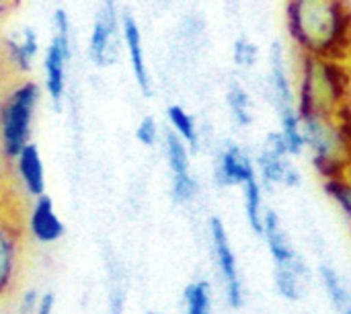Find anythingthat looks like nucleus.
Returning a JSON list of instances; mask_svg holds the SVG:
<instances>
[{
  "label": "nucleus",
  "mask_w": 351,
  "mask_h": 314,
  "mask_svg": "<svg viewBox=\"0 0 351 314\" xmlns=\"http://www.w3.org/2000/svg\"><path fill=\"white\" fill-rule=\"evenodd\" d=\"M2 51L12 72L29 74L39 53V37L31 27H23L19 33H10L2 39Z\"/></svg>",
  "instance_id": "nucleus-16"
},
{
  "label": "nucleus",
  "mask_w": 351,
  "mask_h": 314,
  "mask_svg": "<svg viewBox=\"0 0 351 314\" xmlns=\"http://www.w3.org/2000/svg\"><path fill=\"white\" fill-rule=\"evenodd\" d=\"M265 95L276 115H288L296 109V78L290 68L288 49L282 41H274L267 49V74H265Z\"/></svg>",
  "instance_id": "nucleus-8"
},
{
  "label": "nucleus",
  "mask_w": 351,
  "mask_h": 314,
  "mask_svg": "<svg viewBox=\"0 0 351 314\" xmlns=\"http://www.w3.org/2000/svg\"><path fill=\"white\" fill-rule=\"evenodd\" d=\"M10 6H8V0H0V23L4 21V16L8 14Z\"/></svg>",
  "instance_id": "nucleus-28"
},
{
  "label": "nucleus",
  "mask_w": 351,
  "mask_h": 314,
  "mask_svg": "<svg viewBox=\"0 0 351 314\" xmlns=\"http://www.w3.org/2000/svg\"><path fill=\"white\" fill-rule=\"evenodd\" d=\"M257 179V169H255V158L251 152L237 144V142H226L214 165V181L218 187H245L249 181Z\"/></svg>",
  "instance_id": "nucleus-11"
},
{
  "label": "nucleus",
  "mask_w": 351,
  "mask_h": 314,
  "mask_svg": "<svg viewBox=\"0 0 351 314\" xmlns=\"http://www.w3.org/2000/svg\"><path fill=\"white\" fill-rule=\"evenodd\" d=\"M162 152L171 173V200L177 206H189L199 193V183L191 171V150L171 130L162 136Z\"/></svg>",
  "instance_id": "nucleus-10"
},
{
  "label": "nucleus",
  "mask_w": 351,
  "mask_h": 314,
  "mask_svg": "<svg viewBox=\"0 0 351 314\" xmlns=\"http://www.w3.org/2000/svg\"><path fill=\"white\" fill-rule=\"evenodd\" d=\"M29 239L39 245H53L64 239L66 226L56 212V204L49 195H41L31 202L25 222Z\"/></svg>",
  "instance_id": "nucleus-13"
},
{
  "label": "nucleus",
  "mask_w": 351,
  "mask_h": 314,
  "mask_svg": "<svg viewBox=\"0 0 351 314\" xmlns=\"http://www.w3.org/2000/svg\"><path fill=\"white\" fill-rule=\"evenodd\" d=\"M121 37H123V45H125V51L130 58V68L136 78V84L144 97H150L152 95V78H150L146 53H144L142 31H140L138 21L130 12H123V16H121Z\"/></svg>",
  "instance_id": "nucleus-14"
},
{
  "label": "nucleus",
  "mask_w": 351,
  "mask_h": 314,
  "mask_svg": "<svg viewBox=\"0 0 351 314\" xmlns=\"http://www.w3.org/2000/svg\"><path fill=\"white\" fill-rule=\"evenodd\" d=\"M208 234H210L212 259H214V265H216V271L220 278V286H222L226 304L232 311H241L245 304V288H243L241 267H239V259L232 249L228 230L218 216L210 218Z\"/></svg>",
  "instance_id": "nucleus-5"
},
{
  "label": "nucleus",
  "mask_w": 351,
  "mask_h": 314,
  "mask_svg": "<svg viewBox=\"0 0 351 314\" xmlns=\"http://www.w3.org/2000/svg\"><path fill=\"white\" fill-rule=\"evenodd\" d=\"M53 309H56V294L53 292H43L39 296L37 314H53Z\"/></svg>",
  "instance_id": "nucleus-27"
},
{
  "label": "nucleus",
  "mask_w": 351,
  "mask_h": 314,
  "mask_svg": "<svg viewBox=\"0 0 351 314\" xmlns=\"http://www.w3.org/2000/svg\"><path fill=\"white\" fill-rule=\"evenodd\" d=\"M261 239L265 241V247H267V253L271 257L274 269H290V267L306 265V261L302 259V255L294 247L292 237H290V232L286 230V226L282 222V216L276 210L265 212Z\"/></svg>",
  "instance_id": "nucleus-12"
},
{
  "label": "nucleus",
  "mask_w": 351,
  "mask_h": 314,
  "mask_svg": "<svg viewBox=\"0 0 351 314\" xmlns=\"http://www.w3.org/2000/svg\"><path fill=\"white\" fill-rule=\"evenodd\" d=\"M23 224L0 206V300L14 294L23 269Z\"/></svg>",
  "instance_id": "nucleus-9"
},
{
  "label": "nucleus",
  "mask_w": 351,
  "mask_h": 314,
  "mask_svg": "<svg viewBox=\"0 0 351 314\" xmlns=\"http://www.w3.org/2000/svg\"><path fill=\"white\" fill-rule=\"evenodd\" d=\"M232 62L234 66H239L241 70H251L257 66L259 62V47L247 37V35H241L234 39L232 43Z\"/></svg>",
  "instance_id": "nucleus-24"
},
{
  "label": "nucleus",
  "mask_w": 351,
  "mask_h": 314,
  "mask_svg": "<svg viewBox=\"0 0 351 314\" xmlns=\"http://www.w3.org/2000/svg\"><path fill=\"white\" fill-rule=\"evenodd\" d=\"M286 29L298 53L350 62L351 21L343 0H286Z\"/></svg>",
  "instance_id": "nucleus-1"
},
{
  "label": "nucleus",
  "mask_w": 351,
  "mask_h": 314,
  "mask_svg": "<svg viewBox=\"0 0 351 314\" xmlns=\"http://www.w3.org/2000/svg\"><path fill=\"white\" fill-rule=\"evenodd\" d=\"M226 107H228V113L234 121V125L247 130L253 125L255 121V111H253V97L249 93V88L239 82V80H232L226 88Z\"/></svg>",
  "instance_id": "nucleus-18"
},
{
  "label": "nucleus",
  "mask_w": 351,
  "mask_h": 314,
  "mask_svg": "<svg viewBox=\"0 0 351 314\" xmlns=\"http://www.w3.org/2000/svg\"><path fill=\"white\" fill-rule=\"evenodd\" d=\"M134 136H136V140H138L140 146H144V148H154V146L158 144V140H160V125H158V121H156L152 115H144V117L138 121Z\"/></svg>",
  "instance_id": "nucleus-25"
},
{
  "label": "nucleus",
  "mask_w": 351,
  "mask_h": 314,
  "mask_svg": "<svg viewBox=\"0 0 351 314\" xmlns=\"http://www.w3.org/2000/svg\"><path fill=\"white\" fill-rule=\"evenodd\" d=\"M241 189H243V208H245L247 224H249V228L257 237H261V232H263V220H265V212H267V208H265V195H263L265 189H263L259 177L253 179V181H249Z\"/></svg>",
  "instance_id": "nucleus-19"
},
{
  "label": "nucleus",
  "mask_w": 351,
  "mask_h": 314,
  "mask_svg": "<svg viewBox=\"0 0 351 314\" xmlns=\"http://www.w3.org/2000/svg\"><path fill=\"white\" fill-rule=\"evenodd\" d=\"M167 119H169V130L175 132L191 152L199 148V125L195 117L181 105H169L167 107Z\"/></svg>",
  "instance_id": "nucleus-20"
},
{
  "label": "nucleus",
  "mask_w": 351,
  "mask_h": 314,
  "mask_svg": "<svg viewBox=\"0 0 351 314\" xmlns=\"http://www.w3.org/2000/svg\"><path fill=\"white\" fill-rule=\"evenodd\" d=\"M72 56L70 45V19L64 8L53 12V35L43 56V74H45V90L56 105L62 107L68 82V64Z\"/></svg>",
  "instance_id": "nucleus-6"
},
{
  "label": "nucleus",
  "mask_w": 351,
  "mask_h": 314,
  "mask_svg": "<svg viewBox=\"0 0 351 314\" xmlns=\"http://www.w3.org/2000/svg\"><path fill=\"white\" fill-rule=\"evenodd\" d=\"M107 267V314H123L125 313V276L115 257H109L105 261Z\"/></svg>",
  "instance_id": "nucleus-21"
},
{
  "label": "nucleus",
  "mask_w": 351,
  "mask_h": 314,
  "mask_svg": "<svg viewBox=\"0 0 351 314\" xmlns=\"http://www.w3.org/2000/svg\"><path fill=\"white\" fill-rule=\"evenodd\" d=\"M19 4H21V0H8V6H10V10H12V8H16Z\"/></svg>",
  "instance_id": "nucleus-30"
},
{
  "label": "nucleus",
  "mask_w": 351,
  "mask_h": 314,
  "mask_svg": "<svg viewBox=\"0 0 351 314\" xmlns=\"http://www.w3.org/2000/svg\"><path fill=\"white\" fill-rule=\"evenodd\" d=\"M121 21L117 16V4L115 0H101L90 37H88V56L90 62L97 68H109L119 60L121 51Z\"/></svg>",
  "instance_id": "nucleus-7"
},
{
  "label": "nucleus",
  "mask_w": 351,
  "mask_h": 314,
  "mask_svg": "<svg viewBox=\"0 0 351 314\" xmlns=\"http://www.w3.org/2000/svg\"><path fill=\"white\" fill-rule=\"evenodd\" d=\"M6 167H10V165H8V162L4 160V156H2V152H0V173H2V171H4Z\"/></svg>",
  "instance_id": "nucleus-29"
},
{
  "label": "nucleus",
  "mask_w": 351,
  "mask_h": 314,
  "mask_svg": "<svg viewBox=\"0 0 351 314\" xmlns=\"http://www.w3.org/2000/svg\"><path fill=\"white\" fill-rule=\"evenodd\" d=\"M257 177L265 191L274 189H296L302 183V173L290 154L280 132H269L255 156Z\"/></svg>",
  "instance_id": "nucleus-4"
},
{
  "label": "nucleus",
  "mask_w": 351,
  "mask_h": 314,
  "mask_svg": "<svg viewBox=\"0 0 351 314\" xmlns=\"http://www.w3.org/2000/svg\"><path fill=\"white\" fill-rule=\"evenodd\" d=\"M10 169L14 171V177L19 179L23 191L27 193V197L37 200L41 195H47V181H45V167H43V158L41 152L37 148V144H29L23 148V152L12 160Z\"/></svg>",
  "instance_id": "nucleus-15"
},
{
  "label": "nucleus",
  "mask_w": 351,
  "mask_h": 314,
  "mask_svg": "<svg viewBox=\"0 0 351 314\" xmlns=\"http://www.w3.org/2000/svg\"><path fill=\"white\" fill-rule=\"evenodd\" d=\"M319 280L335 314H351V286L341 274L333 265L323 263L319 265Z\"/></svg>",
  "instance_id": "nucleus-17"
},
{
  "label": "nucleus",
  "mask_w": 351,
  "mask_h": 314,
  "mask_svg": "<svg viewBox=\"0 0 351 314\" xmlns=\"http://www.w3.org/2000/svg\"><path fill=\"white\" fill-rule=\"evenodd\" d=\"M323 189H325L327 197L337 206V210L348 220L351 228V173L337 177V179H331V181H325Z\"/></svg>",
  "instance_id": "nucleus-23"
},
{
  "label": "nucleus",
  "mask_w": 351,
  "mask_h": 314,
  "mask_svg": "<svg viewBox=\"0 0 351 314\" xmlns=\"http://www.w3.org/2000/svg\"><path fill=\"white\" fill-rule=\"evenodd\" d=\"M146 314H162V313H156V311H150V313H146Z\"/></svg>",
  "instance_id": "nucleus-32"
},
{
  "label": "nucleus",
  "mask_w": 351,
  "mask_h": 314,
  "mask_svg": "<svg viewBox=\"0 0 351 314\" xmlns=\"http://www.w3.org/2000/svg\"><path fill=\"white\" fill-rule=\"evenodd\" d=\"M351 105V72L348 62L298 53L296 109L304 113L335 115Z\"/></svg>",
  "instance_id": "nucleus-2"
},
{
  "label": "nucleus",
  "mask_w": 351,
  "mask_h": 314,
  "mask_svg": "<svg viewBox=\"0 0 351 314\" xmlns=\"http://www.w3.org/2000/svg\"><path fill=\"white\" fill-rule=\"evenodd\" d=\"M39 99L41 86L33 78L19 80L0 99V152L8 165L31 144Z\"/></svg>",
  "instance_id": "nucleus-3"
},
{
  "label": "nucleus",
  "mask_w": 351,
  "mask_h": 314,
  "mask_svg": "<svg viewBox=\"0 0 351 314\" xmlns=\"http://www.w3.org/2000/svg\"><path fill=\"white\" fill-rule=\"evenodd\" d=\"M183 314H214V294L210 282L195 280L185 286Z\"/></svg>",
  "instance_id": "nucleus-22"
},
{
  "label": "nucleus",
  "mask_w": 351,
  "mask_h": 314,
  "mask_svg": "<svg viewBox=\"0 0 351 314\" xmlns=\"http://www.w3.org/2000/svg\"><path fill=\"white\" fill-rule=\"evenodd\" d=\"M39 292L37 290H25L21 296H19V306H16V313L19 314H37V304H39Z\"/></svg>",
  "instance_id": "nucleus-26"
},
{
  "label": "nucleus",
  "mask_w": 351,
  "mask_h": 314,
  "mask_svg": "<svg viewBox=\"0 0 351 314\" xmlns=\"http://www.w3.org/2000/svg\"><path fill=\"white\" fill-rule=\"evenodd\" d=\"M343 4H346V10H348V14H350V21H351V0H343Z\"/></svg>",
  "instance_id": "nucleus-31"
}]
</instances>
